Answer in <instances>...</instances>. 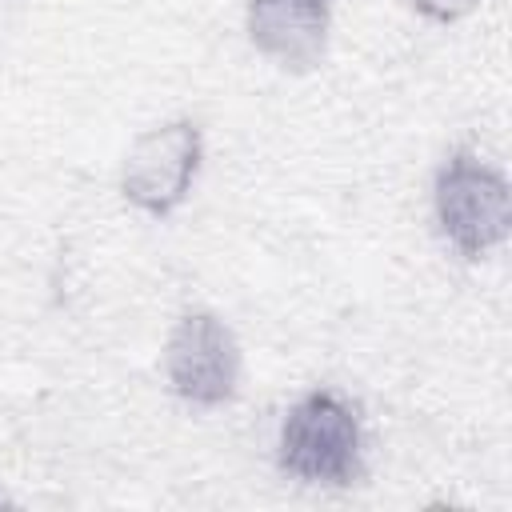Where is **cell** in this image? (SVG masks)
Here are the masks:
<instances>
[{
  "mask_svg": "<svg viewBox=\"0 0 512 512\" xmlns=\"http://www.w3.org/2000/svg\"><path fill=\"white\" fill-rule=\"evenodd\" d=\"M276 468L308 488H352L364 476V416L336 388H312L280 420Z\"/></svg>",
  "mask_w": 512,
  "mask_h": 512,
  "instance_id": "1",
  "label": "cell"
},
{
  "mask_svg": "<svg viewBox=\"0 0 512 512\" xmlns=\"http://www.w3.org/2000/svg\"><path fill=\"white\" fill-rule=\"evenodd\" d=\"M432 224L460 260L492 256L512 232L508 176L476 148H452L432 172Z\"/></svg>",
  "mask_w": 512,
  "mask_h": 512,
  "instance_id": "2",
  "label": "cell"
},
{
  "mask_svg": "<svg viewBox=\"0 0 512 512\" xmlns=\"http://www.w3.org/2000/svg\"><path fill=\"white\" fill-rule=\"evenodd\" d=\"M204 168V128L192 116H176L164 124L144 128L120 164V196L152 216L164 220L196 188V176Z\"/></svg>",
  "mask_w": 512,
  "mask_h": 512,
  "instance_id": "3",
  "label": "cell"
},
{
  "mask_svg": "<svg viewBox=\"0 0 512 512\" xmlns=\"http://www.w3.org/2000/svg\"><path fill=\"white\" fill-rule=\"evenodd\" d=\"M160 360L172 396H180L192 408H220L232 404L240 392V376H244L240 340L224 324V316L208 308H188L172 324Z\"/></svg>",
  "mask_w": 512,
  "mask_h": 512,
  "instance_id": "4",
  "label": "cell"
},
{
  "mask_svg": "<svg viewBox=\"0 0 512 512\" xmlns=\"http://www.w3.org/2000/svg\"><path fill=\"white\" fill-rule=\"evenodd\" d=\"M248 44L284 72H312L332 36V0H244Z\"/></svg>",
  "mask_w": 512,
  "mask_h": 512,
  "instance_id": "5",
  "label": "cell"
},
{
  "mask_svg": "<svg viewBox=\"0 0 512 512\" xmlns=\"http://www.w3.org/2000/svg\"><path fill=\"white\" fill-rule=\"evenodd\" d=\"M408 4L432 24H460L480 8V0H408Z\"/></svg>",
  "mask_w": 512,
  "mask_h": 512,
  "instance_id": "6",
  "label": "cell"
}]
</instances>
